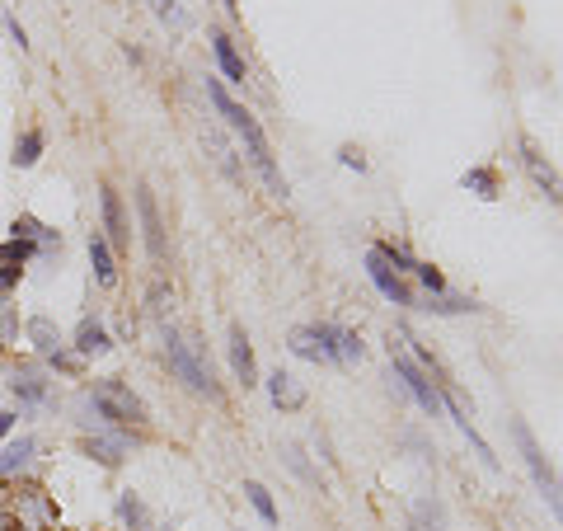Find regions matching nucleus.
Instances as JSON below:
<instances>
[{
  "mask_svg": "<svg viewBox=\"0 0 563 531\" xmlns=\"http://www.w3.org/2000/svg\"><path fill=\"white\" fill-rule=\"evenodd\" d=\"M413 522H418V531H446V513L437 499H418V508H413Z\"/></svg>",
  "mask_w": 563,
  "mask_h": 531,
  "instance_id": "cd10ccee",
  "label": "nucleus"
},
{
  "mask_svg": "<svg viewBox=\"0 0 563 531\" xmlns=\"http://www.w3.org/2000/svg\"><path fill=\"white\" fill-rule=\"evenodd\" d=\"M0 372H5V367H0Z\"/></svg>",
  "mask_w": 563,
  "mask_h": 531,
  "instance_id": "58836bf2",
  "label": "nucleus"
},
{
  "mask_svg": "<svg viewBox=\"0 0 563 531\" xmlns=\"http://www.w3.org/2000/svg\"><path fill=\"white\" fill-rule=\"evenodd\" d=\"M5 499H10V522H15V531H57V499H52L38 480L10 485Z\"/></svg>",
  "mask_w": 563,
  "mask_h": 531,
  "instance_id": "20e7f679",
  "label": "nucleus"
},
{
  "mask_svg": "<svg viewBox=\"0 0 563 531\" xmlns=\"http://www.w3.org/2000/svg\"><path fill=\"white\" fill-rule=\"evenodd\" d=\"M29 278V268L24 264H0V301H15V292L24 287Z\"/></svg>",
  "mask_w": 563,
  "mask_h": 531,
  "instance_id": "c756f323",
  "label": "nucleus"
},
{
  "mask_svg": "<svg viewBox=\"0 0 563 531\" xmlns=\"http://www.w3.org/2000/svg\"><path fill=\"white\" fill-rule=\"evenodd\" d=\"M202 146L212 151V160H216V165H221V174L240 184V179H244V170H240V160H235V151H230V146H226V137H221V132H207V137H202Z\"/></svg>",
  "mask_w": 563,
  "mask_h": 531,
  "instance_id": "b1692460",
  "label": "nucleus"
},
{
  "mask_svg": "<svg viewBox=\"0 0 563 531\" xmlns=\"http://www.w3.org/2000/svg\"><path fill=\"white\" fill-rule=\"evenodd\" d=\"M390 367H395V376L404 381V391H409L413 400L423 405V414H432V419H437V414L446 409L442 386H437V381H432V376H427L423 367H418V362H413L404 348H395V344H390Z\"/></svg>",
  "mask_w": 563,
  "mask_h": 531,
  "instance_id": "6e6552de",
  "label": "nucleus"
},
{
  "mask_svg": "<svg viewBox=\"0 0 563 531\" xmlns=\"http://www.w3.org/2000/svg\"><path fill=\"white\" fill-rule=\"evenodd\" d=\"M146 5H151V15L160 19L169 33H183V29H188V10H183L179 0H146Z\"/></svg>",
  "mask_w": 563,
  "mask_h": 531,
  "instance_id": "393cba45",
  "label": "nucleus"
},
{
  "mask_svg": "<svg viewBox=\"0 0 563 531\" xmlns=\"http://www.w3.org/2000/svg\"><path fill=\"white\" fill-rule=\"evenodd\" d=\"M132 207H137V221H141V245L151 254L155 268L169 264V235H165V217H160V203H155V188L141 179L132 188Z\"/></svg>",
  "mask_w": 563,
  "mask_h": 531,
  "instance_id": "0eeeda50",
  "label": "nucleus"
},
{
  "mask_svg": "<svg viewBox=\"0 0 563 531\" xmlns=\"http://www.w3.org/2000/svg\"><path fill=\"white\" fill-rule=\"evenodd\" d=\"M113 513H118L122 531H151V508H146V503H141V494H132V489H122V494H118Z\"/></svg>",
  "mask_w": 563,
  "mask_h": 531,
  "instance_id": "5701e85b",
  "label": "nucleus"
},
{
  "mask_svg": "<svg viewBox=\"0 0 563 531\" xmlns=\"http://www.w3.org/2000/svg\"><path fill=\"white\" fill-rule=\"evenodd\" d=\"M5 494H10V485H0V531L15 527V522H10V499H5Z\"/></svg>",
  "mask_w": 563,
  "mask_h": 531,
  "instance_id": "c9c22d12",
  "label": "nucleus"
},
{
  "mask_svg": "<svg viewBox=\"0 0 563 531\" xmlns=\"http://www.w3.org/2000/svg\"><path fill=\"white\" fill-rule=\"evenodd\" d=\"M66 344H71V353H76L80 362H94V358H108V353H113V334H108V325L99 315H85Z\"/></svg>",
  "mask_w": 563,
  "mask_h": 531,
  "instance_id": "ddd939ff",
  "label": "nucleus"
},
{
  "mask_svg": "<svg viewBox=\"0 0 563 531\" xmlns=\"http://www.w3.org/2000/svg\"><path fill=\"white\" fill-rule=\"evenodd\" d=\"M38 452H43V442L33 438V433H19V438L0 442V485L33 480V470H38Z\"/></svg>",
  "mask_w": 563,
  "mask_h": 531,
  "instance_id": "9d476101",
  "label": "nucleus"
},
{
  "mask_svg": "<svg viewBox=\"0 0 563 531\" xmlns=\"http://www.w3.org/2000/svg\"><path fill=\"white\" fill-rule=\"evenodd\" d=\"M212 57H216V66H221V76H226L230 85H244V80H249V66H244L240 47H235V38H230L226 29H212Z\"/></svg>",
  "mask_w": 563,
  "mask_h": 531,
  "instance_id": "f3484780",
  "label": "nucleus"
},
{
  "mask_svg": "<svg viewBox=\"0 0 563 531\" xmlns=\"http://www.w3.org/2000/svg\"><path fill=\"white\" fill-rule=\"evenodd\" d=\"M19 419H24V414H19V409H0V442H5V438H15Z\"/></svg>",
  "mask_w": 563,
  "mask_h": 531,
  "instance_id": "72a5a7b5",
  "label": "nucleus"
},
{
  "mask_svg": "<svg viewBox=\"0 0 563 531\" xmlns=\"http://www.w3.org/2000/svg\"><path fill=\"white\" fill-rule=\"evenodd\" d=\"M268 395H273V405H277V409H287V414H291V409H301V405H305V386H301V381H296L291 372H282V367H277V372L268 376Z\"/></svg>",
  "mask_w": 563,
  "mask_h": 531,
  "instance_id": "4be33fe9",
  "label": "nucleus"
},
{
  "mask_svg": "<svg viewBox=\"0 0 563 531\" xmlns=\"http://www.w3.org/2000/svg\"><path fill=\"white\" fill-rule=\"evenodd\" d=\"M315 334L324 339V348H329V358H334V367H352V362H362L366 344L352 334L348 325H334V320H320L315 325Z\"/></svg>",
  "mask_w": 563,
  "mask_h": 531,
  "instance_id": "4468645a",
  "label": "nucleus"
},
{
  "mask_svg": "<svg viewBox=\"0 0 563 531\" xmlns=\"http://www.w3.org/2000/svg\"><path fill=\"white\" fill-rule=\"evenodd\" d=\"M226 10H230V19H240V5H235V0H226Z\"/></svg>",
  "mask_w": 563,
  "mask_h": 531,
  "instance_id": "4c0bfd02",
  "label": "nucleus"
},
{
  "mask_svg": "<svg viewBox=\"0 0 563 531\" xmlns=\"http://www.w3.org/2000/svg\"><path fill=\"white\" fill-rule=\"evenodd\" d=\"M244 494H249V503H254V513H259L268 527H277V503H273V494H268V485H259V480H244Z\"/></svg>",
  "mask_w": 563,
  "mask_h": 531,
  "instance_id": "bb28decb",
  "label": "nucleus"
},
{
  "mask_svg": "<svg viewBox=\"0 0 563 531\" xmlns=\"http://www.w3.org/2000/svg\"><path fill=\"white\" fill-rule=\"evenodd\" d=\"M160 353H165V367L179 376L193 395L212 400V405L226 400V391H221V381H216V367H212V358H207V344H202V339H188V334H179L174 325H165L160 329Z\"/></svg>",
  "mask_w": 563,
  "mask_h": 531,
  "instance_id": "f03ea898",
  "label": "nucleus"
},
{
  "mask_svg": "<svg viewBox=\"0 0 563 531\" xmlns=\"http://www.w3.org/2000/svg\"><path fill=\"white\" fill-rule=\"evenodd\" d=\"M287 348L296 353L301 362H320V367H334V358H329V348H324V339L315 334V325H296L287 334Z\"/></svg>",
  "mask_w": 563,
  "mask_h": 531,
  "instance_id": "412c9836",
  "label": "nucleus"
},
{
  "mask_svg": "<svg viewBox=\"0 0 563 531\" xmlns=\"http://www.w3.org/2000/svg\"><path fill=\"white\" fill-rule=\"evenodd\" d=\"M10 235H24V240H33L38 264H52V259H61V231H57V226H47V221H38L33 212H19V217L10 221Z\"/></svg>",
  "mask_w": 563,
  "mask_h": 531,
  "instance_id": "f8f14e48",
  "label": "nucleus"
},
{
  "mask_svg": "<svg viewBox=\"0 0 563 531\" xmlns=\"http://www.w3.org/2000/svg\"><path fill=\"white\" fill-rule=\"evenodd\" d=\"M338 160H343V165H348V170L366 174V156H362V151H357V146H343V151H338Z\"/></svg>",
  "mask_w": 563,
  "mask_h": 531,
  "instance_id": "f704fd0d",
  "label": "nucleus"
},
{
  "mask_svg": "<svg viewBox=\"0 0 563 531\" xmlns=\"http://www.w3.org/2000/svg\"><path fill=\"white\" fill-rule=\"evenodd\" d=\"M85 250H90L94 282H99V287H118V254H113V245L104 240V231H99V226L90 231V240H85Z\"/></svg>",
  "mask_w": 563,
  "mask_h": 531,
  "instance_id": "6ab92c4d",
  "label": "nucleus"
},
{
  "mask_svg": "<svg viewBox=\"0 0 563 531\" xmlns=\"http://www.w3.org/2000/svg\"><path fill=\"white\" fill-rule=\"evenodd\" d=\"M99 231L113 245V254H127L132 245V221H127V207H122V193L113 184H99Z\"/></svg>",
  "mask_w": 563,
  "mask_h": 531,
  "instance_id": "9b49d317",
  "label": "nucleus"
},
{
  "mask_svg": "<svg viewBox=\"0 0 563 531\" xmlns=\"http://www.w3.org/2000/svg\"><path fill=\"white\" fill-rule=\"evenodd\" d=\"M85 405L94 409V419H104L108 428H127V433H146L151 428V409L122 376H94L85 386Z\"/></svg>",
  "mask_w": 563,
  "mask_h": 531,
  "instance_id": "7ed1b4c3",
  "label": "nucleus"
},
{
  "mask_svg": "<svg viewBox=\"0 0 563 531\" xmlns=\"http://www.w3.org/2000/svg\"><path fill=\"white\" fill-rule=\"evenodd\" d=\"M43 156H47V132H43V127H33V123L19 127L15 146H10V165H15V170H33Z\"/></svg>",
  "mask_w": 563,
  "mask_h": 531,
  "instance_id": "aec40b11",
  "label": "nucleus"
},
{
  "mask_svg": "<svg viewBox=\"0 0 563 531\" xmlns=\"http://www.w3.org/2000/svg\"><path fill=\"white\" fill-rule=\"evenodd\" d=\"M146 301H151V311H155V315H165L169 306H174V287H169L165 278H155V282H151V292H146Z\"/></svg>",
  "mask_w": 563,
  "mask_h": 531,
  "instance_id": "2f4dec72",
  "label": "nucleus"
},
{
  "mask_svg": "<svg viewBox=\"0 0 563 531\" xmlns=\"http://www.w3.org/2000/svg\"><path fill=\"white\" fill-rule=\"evenodd\" d=\"M122 52H127V62H132V66L146 62V57H141V47H132V43H122Z\"/></svg>",
  "mask_w": 563,
  "mask_h": 531,
  "instance_id": "e433bc0d",
  "label": "nucleus"
},
{
  "mask_svg": "<svg viewBox=\"0 0 563 531\" xmlns=\"http://www.w3.org/2000/svg\"><path fill=\"white\" fill-rule=\"evenodd\" d=\"M460 184L470 188V193H479V198H498V170H488V165H479V170H465V179Z\"/></svg>",
  "mask_w": 563,
  "mask_h": 531,
  "instance_id": "a878e982",
  "label": "nucleus"
},
{
  "mask_svg": "<svg viewBox=\"0 0 563 531\" xmlns=\"http://www.w3.org/2000/svg\"><path fill=\"white\" fill-rule=\"evenodd\" d=\"M230 372H235V381H240L244 391H254L259 386V358H254V344H249V334H244V325H230Z\"/></svg>",
  "mask_w": 563,
  "mask_h": 531,
  "instance_id": "2eb2a0df",
  "label": "nucleus"
},
{
  "mask_svg": "<svg viewBox=\"0 0 563 531\" xmlns=\"http://www.w3.org/2000/svg\"><path fill=\"white\" fill-rule=\"evenodd\" d=\"M521 165L531 170V179H535L540 188H545V193L554 198V203H563V184H559V174H554V165H549L545 156H540V146H535L531 137H521Z\"/></svg>",
  "mask_w": 563,
  "mask_h": 531,
  "instance_id": "a211bd4d",
  "label": "nucleus"
},
{
  "mask_svg": "<svg viewBox=\"0 0 563 531\" xmlns=\"http://www.w3.org/2000/svg\"><path fill=\"white\" fill-rule=\"evenodd\" d=\"M207 99H212V109L230 123V132L240 137L244 156H249L254 174L268 184V193H273V198H287L291 184H287V174L277 170V156H273V146H268V137H263L259 118L244 109V104H235V99H230V90H226V80H216V76H207Z\"/></svg>",
  "mask_w": 563,
  "mask_h": 531,
  "instance_id": "f257e3e1",
  "label": "nucleus"
},
{
  "mask_svg": "<svg viewBox=\"0 0 563 531\" xmlns=\"http://www.w3.org/2000/svg\"><path fill=\"white\" fill-rule=\"evenodd\" d=\"M52 386H57V376L47 372L38 358H19L10 367V395H15L19 414H33V409L52 405Z\"/></svg>",
  "mask_w": 563,
  "mask_h": 531,
  "instance_id": "423d86ee",
  "label": "nucleus"
},
{
  "mask_svg": "<svg viewBox=\"0 0 563 531\" xmlns=\"http://www.w3.org/2000/svg\"><path fill=\"white\" fill-rule=\"evenodd\" d=\"M0 24H5V33H10V43H15L19 52L29 57V52H33V43H29V29L19 24V15H15V10H5V15H0Z\"/></svg>",
  "mask_w": 563,
  "mask_h": 531,
  "instance_id": "7c9ffc66",
  "label": "nucleus"
},
{
  "mask_svg": "<svg viewBox=\"0 0 563 531\" xmlns=\"http://www.w3.org/2000/svg\"><path fill=\"white\" fill-rule=\"evenodd\" d=\"M169 531H174V527H169Z\"/></svg>",
  "mask_w": 563,
  "mask_h": 531,
  "instance_id": "ea45409f",
  "label": "nucleus"
},
{
  "mask_svg": "<svg viewBox=\"0 0 563 531\" xmlns=\"http://www.w3.org/2000/svg\"><path fill=\"white\" fill-rule=\"evenodd\" d=\"M366 278L376 282V292H381L385 301H395V306H404V311H418V292H413L409 278H404L376 245H371V254H366Z\"/></svg>",
  "mask_w": 563,
  "mask_h": 531,
  "instance_id": "1a4fd4ad",
  "label": "nucleus"
},
{
  "mask_svg": "<svg viewBox=\"0 0 563 531\" xmlns=\"http://www.w3.org/2000/svg\"><path fill=\"white\" fill-rule=\"evenodd\" d=\"M43 367H47V372H52V376H80V372H85V362H80L76 353H71V344H66V348H57L52 358H43Z\"/></svg>",
  "mask_w": 563,
  "mask_h": 531,
  "instance_id": "c85d7f7f",
  "label": "nucleus"
},
{
  "mask_svg": "<svg viewBox=\"0 0 563 531\" xmlns=\"http://www.w3.org/2000/svg\"><path fill=\"white\" fill-rule=\"evenodd\" d=\"M512 438H517V447H521V461H526V470H531V480H535V489L545 494V503H549V513L563 522V480H559V470L549 466V456L540 452V442H535V433L526 428V423H512Z\"/></svg>",
  "mask_w": 563,
  "mask_h": 531,
  "instance_id": "39448f33",
  "label": "nucleus"
},
{
  "mask_svg": "<svg viewBox=\"0 0 563 531\" xmlns=\"http://www.w3.org/2000/svg\"><path fill=\"white\" fill-rule=\"evenodd\" d=\"M282 456H287V466L296 470V475H301V480H320V475H315V470L305 466V452H301V447H296V442H287V447H282Z\"/></svg>",
  "mask_w": 563,
  "mask_h": 531,
  "instance_id": "473e14b6",
  "label": "nucleus"
},
{
  "mask_svg": "<svg viewBox=\"0 0 563 531\" xmlns=\"http://www.w3.org/2000/svg\"><path fill=\"white\" fill-rule=\"evenodd\" d=\"M24 344L33 348V358L43 362V358H52L57 348H66V334H61L47 315H29V320H24Z\"/></svg>",
  "mask_w": 563,
  "mask_h": 531,
  "instance_id": "dca6fc26",
  "label": "nucleus"
}]
</instances>
